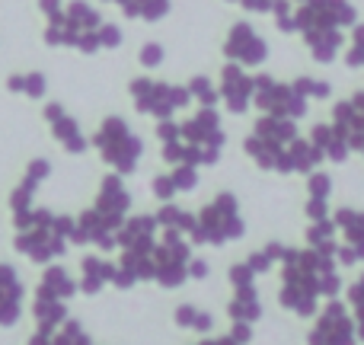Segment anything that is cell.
Returning a JSON list of instances; mask_svg holds the SVG:
<instances>
[{
  "label": "cell",
  "instance_id": "obj_1",
  "mask_svg": "<svg viewBox=\"0 0 364 345\" xmlns=\"http://www.w3.org/2000/svg\"><path fill=\"white\" fill-rule=\"evenodd\" d=\"M282 288H278V304L288 314L310 320L323 307L320 301L339 297L342 291V272L336 256L320 253L314 246H288L282 256Z\"/></svg>",
  "mask_w": 364,
  "mask_h": 345
},
{
  "label": "cell",
  "instance_id": "obj_2",
  "mask_svg": "<svg viewBox=\"0 0 364 345\" xmlns=\"http://www.w3.org/2000/svg\"><path fill=\"white\" fill-rule=\"evenodd\" d=\"M157 144L160 157L170 166H214L224 154L227 132L220 112L211 106H198L188 119H164L157 122Z\"/></svg>",
  "mask_w": 364,
  "mask_h": 345
},
{
  "label": "cell",
  "instance_id": "obj_3",
  "mask_svg": "<svg viewBox=\"0 0 364 345\" xmlns=\"http://www.w3.org/2000/svg\"><path fill=\"white\" fill-rule=\"evenodd\" d=\"M134 195L128 189L125 176L109 170L100 179V189H96V198L90 208H83L74 218V233H70V243L74 246H96L100 253H119V243H115V233L125 224V218L132 214Z\"/></svg>",
  "mask_w": 364,
  "mask_h": 345
},
{
  "label": "cell",
  "instance_id": "obj_4",
  "mask_svg": "<svg viewBox=\"0 0 364 345\" xmlns=\"http://www.w3.org/2000/svg\"><path fill=\"white\" fill-rule=\"evenodd\" d=\"M297 36L304 38L316 64H336L346 51V29L358 23V6L352 0H294Z\"/></svg>",
  "mask_w": 364,
  "mask_h": 345
},
{
  "label": "cell",
  "instance_id": "obj_5",
  "mask_svg": "<svg viewBox=\"0 0 364 345\" xmlns=\"http://www.w3.org/2000/svg\"><path fill=\"white\" fill-rule=\"evenodd\" d=\"M13 221V253L23 256L32 265H51L58 259H64V253L70 250V233H74V214L51 211V208L36 205L32 211L19 214Z\"/></svg>",
  "mask_w": 364,
  "mask_h": 345
},
{
  "label": "cell",
  "instance_id": "obj_6",
  "mask_svg": "<svg viewBox=\"0 0 364 345\" xmlns=\"http://www.w3.org/2000/svg\"><path fill=\"white\" fill-rule=\"evenodd\" d=\"M38 10L45 16L42 42L48 48H70L80 55H96L100 45V26L106 16L90 0H38Z\"/></svg>",
  "mask_w": 364,
  "mask_h": 345
},
{
  "label": "cell",
  "instance_id": "obj_7",
  "mask_svg": "<svg viewBox=\"0 0 364 345\" xmlns=\"http://www.w3.org/2000/svg\"><path fill=\"white\" fill-rule=\"evenodd\" d=\"M301 138V128L294 119L282 115H259L252 122L250 134L243 138V154L265 173L294 176L291 173V144Z\"/></svg>",
  "mask_w": 364,
  "mask_h": 345
},
{
  "label": "cell",
  "instance_id": "obj_8",
  "mask_svg": "<svg viewBox=\"0 0 364 345\" xmlns=\"http://www.w3.org/2000/svg\"><path fill=\"white\" fill-rule=\"evenodd\" d=\"M90 147L96 151V157L119 176H134L144 160V138L132 128V122L125 115L112 112L96 125V132L90 134Z\"/></svg>",
  "mask_w": 364,
  "mask_h": 345
},
{
  "label": "cell",
  "instance_id": "obj_9",
  "mask_svg": "<svg viewBox=\"0 0 364 345\" xmlns=\"http://www.w3.org/2000/svg\"><path fill=\"white\" fill-rule=\"evenodd\" d=\"M246 237V221L243 211H240V198L230 192V189H220L211 201L195 211V230L188 233L192 246H220L237 243V240Z\"/></svg>",
  "mask_w": 364,
  "mask_h": 345
},
{
  "label": "cell",
  "instance_id": "obj_10",
  "mask_svg": "<svg viewBox=\"0 0 364 345\" xmlns=\"http://www.w3.org/2000/svg\"><path fill=\"white\" fill-rule=\"evenodd\" d=\"M128 96H132L134 109L154 122L176 119L182 109L192 106V93H188L186 83L157 80V77H147V74L128 80Z\"/></svg>",
  "mask_w": 364,
  "mask_h": 345
},
{
  "label": "cell",
  "instance_id": "obj_11",
  "mask_svg": "<svg viewBox=\"0 0 364 345\" xmlns=\"http://www.w3.org/2000/svg\"><path fill=\"white\" fill-rule=\"evenodd\" d=\"M192 240L179 230H160L151 250V282L164 291H176L188 282V262H192Z\"/></svg>",
  "mask_w": 364,
  "mask_h": 345
},
{
  "label": "cell",
  "instance_id": "obj_12",
  "mask_svg": "<svg viewBox=\"0 0 364 345\" xmlns=\"http://www.w3.org/2000/svg\"><path fill=\"white\" fill-rule=\"evenodd\" d=\"M252 106L259 115H282V119H307L310 100L294 87V80H278L272 74H256V93H252Z\"/></svg>",
  "mask_w": 364,
  "mask_h": 345
},
{
  "label": "cell",
  "instance_id": "obj_13",
  "mask_svg": "<svg viewBox=\"0 0 364 345\" xmlns=\"http://www.w3.org/2000/svg\"><path fill=\"white\" fill-rule=\"evenodd\" d=\"M307 345H358L355 317L346 301H339V297L323 301V307L314 317V327L307 333Z\"/></svg>",
  "mask_w": 364,
  "mask_h": 345
},
{
  "label": "cell",
  "instance_id": "obj_14",
  "mask_svg": "<svg viewBox=\"0 0 364 345\" xmlns=\"http://www.w3.org/2000/svg\"><path fill=\"white\" fill-rule=\"evenodd\" d=\"M220 55L230 64L256 70L269 61V38H265L250 19H237V23L227 29L224 42H220Z\"/></svg>",
  "mask_w": 364,
  "mask_h": 345
},
{
  "label": "cell",
  "instance_id": "obj_15",
  "mask_svg": "<svg viewBox=\"0 0 364 345\" xmlns=\"http://www.w3.org/2000/svg\"><path fill=\"white\" fill-rule=\"evenodd\" d=\"M42 119L48 125V134L55 138V144L70 157H83L90 151V134L80 128V122L64 109V102H45Z\"/></svg>",
  "mask_w": 364,
  "mask_h": 345
},
{
  "label": "cell",
  "instance_id": "obj_16",
  "mask_svg": "<svg viewBox=\"0 0 364 345\" xmlns=\"http://www.w3.org/2000/svg\"><path fill=\"white\" fill-rule=\"evenodd\" d=\"M333 224L339 230V253L336 262L352 269V265L364 262V211L352 205H342L333 211Z\"/></svg>",
  "mask_w": 364,
  "mask_h": 345
},
{
  "label": "cell",
  "instance_id": "obj_17",
  "mask_svg": "<svg viewBox=\"0 0 364 345\" xmlns=\"http://www.w3.org/2000/svg\"><path fill=\"white\" fill-rule=\"evenodd\" d=\"M218 93H220V106L230 115H246L252 109V93H256V74L240 64L227 61L220 68L218 77Z\"/></svg>",
  "mask_w": 364,
  "mask_h": 345
},
{
  "label": "cell",
  "instance_id": "obj_18",
  "mask_svg": "<svg viewBox=\"0 0 364 345\" xmlns=\"http://www.w3.org/2000/svg\"><path fill=\"white\" fill-rule=\"evenodd\" d=\"M329 122L346 134L352 154H361L364 157V87L336 102V106L329 109Z\"/></svg>",
  "mask_w": 364,
  "mask_h": 345
},
{
  "label": "cell",
  "instance_id": "obj_19",
  "mask_svg": "<svg viewBox=\"0 0 364 345\" xmlns=\"http://www.w3.org/2000/svg\"><path fill=\"white\" fill-rule=\"evenodd\" d=\"M51 173H55V166H51L48 157H36V160L26 164L23 176H19V182L13 186L10 198H6V205H10V218H19V214H26V211L36 208L38 189H42V182L48 179Z\"/></svg>",
  "mask_w": 364,
  "mask_h": 345
},
{
  "label": "cell",
  "instance_id": "obj_20",
  "mask_svg": "<svg viewBox=\"0 0 364 345\" xmlns=\"http://www.w3.org/2000/svg\"><path fill=\"white\" fill-rule=\"evenodd\" d=\"M26 307V285L13 262H0V327H16Z\"/></svg>",
  "mask_w": 364,
  "mask_h": 345
},
{
  "label": "cell",
  "instance_id": "obj_21",
  "mask_svg": "<svg viewBox=\"0 0 364 345\" xmlns=\"http://www.w3.org/2000/svg\"><path fill=\"white\" fill-rule=\"evenodd\" d=\"M80 294V285L70 275L68 265L51 262L42 265V278H38L36 291H32V301H55V304H70V297Z\"/></svg>",
  "mask_w": 364,
  "mask_h": 345
},
{
  "label": "cell",
  "instance_id": "obj_22",
  "mask_svg": "<svg viewBox=\"0 0 364 345\" xmlns=\"http://www.w3.org/2000/svg\"><path fill=\"white\" fill-rule=\"evenodd\" d=\"M112 278H115V259H109L106 253H87V256H80V278H77L80 294L96 297L106 285H112Z\"/></svg>",
  "mask_w": 364,
  "mask_h": 345
},
{
  "label": "cell",
  "instance_id": "obj_23",
  "mask_svg": "<svg viewBox=\"0 0 364 345\" xmlns=\"http://www.w3.org/2000/svg\"><path fill=\"white\" fill-rule=\"evenodd\" d=\"M307 179V201H304V214L307 221H323L333 214V176L326 170H314L304 176Z\"/></svg>",
  "mask_w": 364,
  "mask_h": 345
},
{
  "label": "cell",
  "instance_id": "obj_24",
  "mask_svg": "<svg viewBox=\"0 0 364 345\" xmlns=\"http://www.w3.org/2000/svg\"><path fill=\"white\" fill-rule=\"evenodd\" d=\"M307 138L320 147V154H323L326 164H346V160L352 157V147H348L346 134H342L333 122H314Z\"/></svg>",
  "mask_w": 364,
  "mask_h": 345
},
{
  "label": "cell",
  "instance_id": "obj_25",
  "mask_svg": "<svg viewBox=\"0 0 364 345\" xmlns=\"http://www.w3.org/2000/svg\"><path fill=\"white\" fill-rule=\"evenodd\" d=\"M227 317L230 323H259L262 317V297H259V288L250 285V288H233L230 301H227Z\"/></svg>",
  "mask_w": 364,
  "mask_h": 345
},
{
  "label": "cell",
  "instance_id": "obj_26",
  "mask_svg": "<svg viewBox=\"0 0 364 345\" xmlns=\"http://www.w3.org/2000/svg\"><path fill=\"white\" fill-rule=\"evenodd\" d=\"M100 4H112L122 10V16L138 19V23H160L166 13L173 10V0H100Z\"/></svg>",
  "mask_w": 364,
  "mask_h": 345
},
{
  "label": "cell",
  "instance_id": "obj_27",
  "mask_svg": "<svg viewBox=\"0 0 364 345\" xmlns=\"http://www.w3.org/2000/svg\"><path fill=\"white\" fill-rule=\"evenodd\" d=\"M4 87L13 96H26L29 102H42L48 96V77L42 70H16V74L6 77Z\"/></svg>",
  "mask_w": 364,
  "mask_h": 345
},
{
  "label": "cell",
  "instance_id": "obj_28",
  "mask_svg": "<svg viewBox=\"0 0 364 345\" xmlns=\"http://www.w3.org/2000/svg\"><path fill=\"white\" fill-rule=\"evenodd\" d=\"M304 243L314 246V250H320V253L336 256V253H339V230H336V224H333V214L323 218V221H307Z\"/></svg>",
  "mask_w": 364,
  "mask_h": 345
},
{
  "label": "cell",
  "instance_id": "obj_29",
  "mask_svg": "<svg viewBox=\"0 0 364 345\" xmlns=\"http://www.w3.org/2000/svg\"><path fill=\"white\" fill-rule=\"evenodd\" d=\"M154 214H157L160 230H179V233H186V237L195 230V211H188V208H179L176 201H166V205H160Z\"/></svg>",
  "mask_w": 364,
  "mask_h": 345
},
{
  "label": "cell",
  "instance_id": "obj_30",
  "mask_svg": "<svg viewBox=\"0 0 364 345\" xmlns=\"http://www.w3.org/2000/svg\"><path fill=\"white\" fill-rule=\"evenodd\" d=\"M173 320H176L179 329H188V333H198V336H208L214 329V317L208 310L195 307V304H179Z\"/></svg>",
  "mask_w": 364,
  "mask_h": 345
},
{
  "label": "cell",
  "instance_id": "obj_31",
  "mask_svg": "<svg viewBox=\"0 0 364 345\" xmlns=\"http://www.w3.org/2000/svg\"><path fill=\"white\" fill-rule=\"evenodd\" d=\"M284 250H288V246H284L282 240H269V243H265V246H259V250H252L250 256H246V262L252 265V272H256V275H265V272H272V265H278V262H282Z\"/></svg>",
  "mask_w": 364,
  "mask_h": 345
},
{
  "label": "cell",
  "instance_id": "obj_32",
  "mask_svg": "<svg viewBox=\"0 0 364 345\" xmlns=\"http://www.w3.org/2000/svg\"><path fill=\"white\" fill-rule=\"evenodd\" d=\"M186 87H188V93H192V106H211V109L220 106L218 80H211L208 74H195Z\"/></svg>",
  "mask_w": 364,
  "mask_h": 345
},
{
  "label": "cell",
  "instance_id": "obj_33",
  "mask_svg": "<svg viewBox=\"0 0 364 345\" xmlns=\"http://www.w3.org/2000/svg\"><path fill=\"white\" fill-rule=\"evenodd\" d=\"M170 186L176 189V195H186V192H195L201 182V166H192V164H179V166H170L166 173Z\"/></svg>",
  "mask_w": 364,
  "mask_h": 345
},
{
  "label": "cell",
  "instance_id": "obj_34",
  "mask_svg": "<svg viewBox=\"0 0 364 345\" xmlns=\"http://www.w3.org/2000/svg\"><path fill=\"white\" fill-rule=\"evenodd\" d=\"M346 304L355 317V329H358V342H364V272L346 288Z\"/></svg>",
  "mask_w": 364,
  "mask_h": 345
},
{
  "label": "cell",
  "instance_id": "obj_35",
  "mask_svg": "<svg viewBox=\"0 0 364 345\" xmlns=\"http://www.w3.org/2000/svg\"><path fill=\"white\" fill-rule=\"evenodd\" d=\"M294 87L301 90V93L307 96L310 102H326V100H333V83L323 80V77L301 74V77H294Z\"/></svg>",
  "mask_w": 364,
  "mask_h": 345
},
{
  "label": "cell",
  "instance_id": "obj_36",
  "mask_svg": "<svg viewBox=\"0 0 364 345\" xmlns=\"http://www.w3.org/2000/svg\"><path fill=\"white\" fill-rule=\"evenodd\" d=\"M342 58H346V68L348 70H364V23L352 26V36H348Z\"/></svg>",
  "mask_w": 364,
  "mask_h": 345
},
{
  "label": "cell",
  "instance_id": "obj_37",
  "mask_svg": "<svg viewBox=\"0 0 364 345\" xmlns=\"http://www.w3.org/2000/svg\"><path fill=\"white\" fill-rule=\"evenodd\" d=\"M272 19H275V29L284 32V36H294L297 23H294V0H278L275 10H272Z\"/></svg>",
  "mask_w": 364,
  "mask_h": 345
},
{
  "label": "cell",
  "instance_id": "obj_38",
  "mask_svg": "<svg viewBox=\"0 0 364 345\" xmlns=\"http://www.w3.org/2000/svg\"><path fill=\"white\" fill-rule=\"evenodd\" d=\"M164 58H166V48L160 42H144L138 48V64L144 70H157L160 64H164Z\"/></svg>",
  "mask_w": 364,
  "mask_h": 345
},
{
  "label": "cell",
  "instance_id": "obj_39",
  "mask_svg": "<svg viewBox=\"0 0 364 345\" xmlns=\"http://www.w3.org/2000/svg\"><path fill=\"white\" fill-rule=\"evenodd\" d=\"M122 42H125V32H122V26L119 23H102L100 26V45H102V51H115V48H122Z\"/></svg>",
  "mask_w": 364,
  "mask_h": 345
},
{
  "label": "cell",
  "instance_id": "obj_40",
  "mask_svg": "<svg viewBox=\"0 0 364 345\" xmlns=\"http://www.w3.org/2000/svg\"><path fill=\"white\" fill-rule=\"evenodd\" d=\"M208 275H211V262L205 256H192V262H188V282H205Z\"/></svg>",
  "mask_w": 364,
  "mask_h": 345
},
{
  "label": "cell",
  "instance_id": "obj_41",
  "mask_svg": "<svg viewBox=\"0 0 364 345\" xmlns=\"http://www.w3.org/2000/svg\"><path fill=\"white\" fill-rule=\"evenodd\" d=\"M278 0H237V6H243L246 13H272Z\"/></svg>",
  "mask_w": 364,
  "mask_h": 345
},
{
  "label": "cell",
  "instance_id": "obj_42",
  "mask_svg": "<svg viewBox=\"0 0 364 345\" xmlns=\"http://www.w3.org/2000/svg\"><path fill=\"white\" fill-rule=\"evenodd\" d=\"M192 345H246V342H237L230 333H227V336H208V339H198Z\"/></svg>",
  "mask_w": 364,
  "mask_h": 345
},
{
  "label": "cell",
  "instance_id": "obj_43",
  "mask_svg": "<svg viewBox=\"0 0 364 345\" xmlns=\"http://www.w3.org/2000/svg\"><path fill=\"white\" fill-rule=\"evenodd\" d=\"M227 4H237V0H227Z\"/></svg>",
  "mask_w": 364,
  "mask_h": 345
}]
</instances>
